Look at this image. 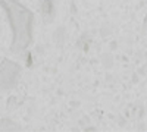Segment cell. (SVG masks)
Here are the masks:
<instances>
[{
  "mask_svg": "<svg viewBox=\"0 0 147 132\" xmlns=\"http://www.w3.org/2000/svg\"><path fill=\"white\" fill-rule=\"evenodd\" d=\"M0 6L6 12V16L12 29V44L10 50L21 53L32 43V28H34V13L21 5L18 0H0Z\"/></svg>",
  "mask_w": 147,
  "mask_h": 132,
  "instance_id": "cell-1",
  "label": "cell"
}]
</instances>
